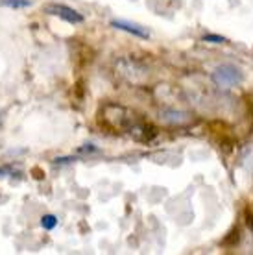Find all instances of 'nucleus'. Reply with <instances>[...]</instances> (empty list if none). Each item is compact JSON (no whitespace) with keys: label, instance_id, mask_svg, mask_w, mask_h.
I'll list each match as a JSON object with an SVG mask.
<instances>
[{"label":"nucleus","instance_id":"f257e3e1","mask_svg":"<svg viewBox=\"0 0 253 255\" xmlns=\"http://www.w3.org/2000/svg\"><path fill=\"white\" fill-rule=\"evenodd\" d=\"M213 78H215V82L220 87H233V85H237L242 80V74L241 70L233 67V65H222V67H218L215 70Z\"/></svg>","mask_w":253,"mask_h":255},{"label":"nucleus","instance_id":"f03ea898","mask_svg":"<svg viewBox=\"0 0 253 255\" xmlns=\"http://www.w3.org/2000/svg\"><path fill=\"white\" fill-rule=\"evenodd\" d=\"M46 11L50 15L59 17V19L67 20L69 24H82L83 22L82 13H78L76 9H72L69 6H63V4H50V6H46Z\"/></svg>","mask_w":253,"mask_h":255},{"label":"nucleus","instance_id":"7ed1b4c3","mask_svg":"<svg viewBox=\"0 0 253 255\" xmlns=\"http://www.w3.org/2000/svg\"><path fill=\"white\" fill-rule=\"evenodd\" d=\"M111 24H113L115 28H119V30H124V32H127V33H133V35H137V37H140V39L150 37V33H148L146 28L135 24V22H129V20H113Z\"/></svg>","mask_w":253,"mask_h":255},{"label":"nucleus","instance_id":"20e7f679","mask_svg":"<svg viewBox=\"0 0 253 255\" xmlns=\"http://www.w3.org/2000/svg\"><path fill=\"white\" fill-rule=\"evenodd\" d=\"M0 4H2V6L19 9V7H28L30 4H32V0H0Z\"/></svg>","mask_w":253,"mask_h":255},{"label":"nucleus","instance_id":"39448f33","mask_svg":"<svg viewBox=\"0 0 253 255\" xmlns=\"http://www.w3.org/2000/svg\"><path fill=\"white\" fill-rule=\"evenodd\" d=\"M41 226H43L44 230H54L57 226V218L54 217V215H44V217L41 218Z\"/></svg>","mask_w":253,"mask_h":255},{"label":"nucleus","instance_id":"423d86ee","mask_svg":"<svg viewBox=\"0 0 253 255\" xmlns=\"http://www.w3.org/2000/svg\"><path fill=\"white\" fill-rule=\"evenodd\" d=\"M203 41H205V43H224L226 39L220 37V35H205Z\"/></svg>","mask_w":253,"mask_h":255}]
</instances>
